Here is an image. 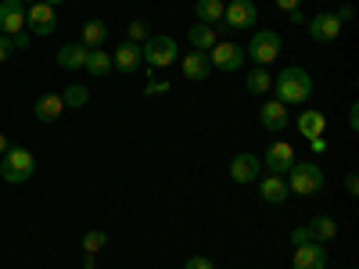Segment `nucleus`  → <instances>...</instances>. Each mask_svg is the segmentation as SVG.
<instances>
[{
  "mask_svg": "<svg viewBox=\"0 0 359 269\" xmlns=\"http://www.w3.org/2000/svg\"><path fill=\"white\" fill-rule=\"evenodd\" d=\"M269 90H277V101L287 104V108L309 104V97H313V76L306 69H298V65H287V69H280V76L273 79Z\"/></svg>",
  "mask_w": 359,
  "mask_h": 269,
  "instance_id": "1",
  "label": "nucleus"
},
{
  "mask_svg": "<svg viewBox=\"0 0 359 269\" xmlns=\"http://www.w3.org/2000/svg\"><path fill=\"white\" fill-rule=\"evenodd\" d=\"M284 184H287V191L298 194V198H313V194L323 191V169H320L316 162H309V158H294V165H291L287 176H284Z\"/></svg>",
  "mask_w": 359,
  "mask_h": 269,
  "instance_id": "2",
  "label": "nucleus"
},
{
  "mask_svg": "<svg viewBox=\"0 0 359 269\" xmlns=\"http://www.w3.org/2000/svg\"><path fill=\"white\" fill-rule=\"evenodd\" d=\"M33 172H36V155L29 147H8L0 155V179L4 184H25V179H33Z\"/></svg>",
  "mask_w": 359,
  "mask_h": 269,
  "instance_id": "3",
  "label": "nucleus"
},
{
  "mask_svg": "<svg viewBox=\"0 0 359 269\" xmlns=\"http://www.w3.org/2000/svg\"><path fill=\"white\" fill-rule=\"evenodd\" d=\"M140 50H144V65H151V69H165L180 57V47L172 36H147Z\"/></svg>",
  "mask_w": 359,
  "mask_h": 269,
  "instance_id": "4",
  "label": "nucleus"
},
{
  "mask_svg": "<svg viewBox=\"0 0 359 269\" xmlns=\"http://www.w3.org/2000/svg\"><path fill=\"white\" fill-rule=\"evenodd\" d=\"M245 54H252V62L266 69L269 62H277V54H280V33L259 29V33L252 36V47H245Z\"/></svg>",
  "mask_w": 359,
  "mask_h": 269,
  "instance_id": "5",
  "label": "nucleus"
},
{
  "mask_svg": "<svg viewBox=\"0 0 359 269\" xmlns=\"http://www.w3.org/2000/svg\"><path fill=\"white\" fill-rule=\"evenodd\" d=\"M25 29H29V36H50L54 29H57V15H54V8L43 4V0L29 4V8H25Z\"/></svg>",
  "mask_w": 359,
  "mask_h": 269,
  "instance_id": "6",
  "label": "nucleus"
},
{
  "mask_svg": "<svg viewBox=\"0 0 359 269\" xmlns=\"http://www.w3.org/2000/svg\"><path fill=\"white\" fill-rule=\"evenodd\" d=\"M294 147L287 140H277V144H269L266 147V155H262V172L269 176H287V169L294 165Z\"/></svg>",
  "mask_w": 359,
  "mask_h": 269,
  "instance_id": "7",
  "label": "nucleus"
},
{
  "mask_svg": "<svg viewBox=\"0 0 359 269\" xmlns=\"http://www.w3.org/2000/svg\"><path fill=\"white\" fill-rule=\"evenodd\" d=\"M245 47H237V43H230V40H219L212 50H208V62H212V69H219V72H237L245 65Z\"/></svg>",
  "mask_w": 359,
  "mask_h": 269,
  "instance_id": "8",
  "label": "nucleus"
},
{
  "mask_svg": "<svg viewBox=\"0 0 359 269\" xmlns=\"http://www.w3.org/2000/svg\"><path fill=\"white\" fill-rule=\"evenodd\" d=\"M259 176H262V158H259V155L241 151V155H233V158H230V179H233V184L252 187Z\"/></svg>",
  "mask_w": 359,
  "mask_h": 269,
  "instance_id": "9",
  "label": "nucleus"
},
{
  "mask_svg": "<svg viewBox=\"0 0 359 269\" xmlns=\"http://www.w3.org/2000/svg\"><path fill=\"white\" fill-rule=\"evenodd\" d=\"M255 18H259L255 0H230L223 8V29H252Z\"/></svg>",
  "mask_w": 359,
  "mask_h": 269,
  "instance_id": "10",
  "label": "nucleus"
},
{
  "mask_svg": "<svg viewBox=\"0 0 359 269\" xmlns=\"http://www.w3.org/2000/svg\"><path fill=\"white\" fill-rule=\"evenodd\" d=\"M25 33V4L22 0H0V36Z\"/></svg>",
  "mask_w": 359,
  "mask_h": 269,
  "instance_id": "11",
  "label": "nucleus"
},
{
  "mask_svg": "<svg viewBox=\"0 0 359 269\" xmlns=\"http://www.w3.org/2000/svg\"><path fill=\"white\" fill-rule=\"evenodd\" d=\"M306 25H309V36H313L316 43H331V40L341 36V18H338L334 11H320V15H313Z\"/></svg>",
  "mask_w": 359,
  "mask_h": 269,
  "instance_id": "12",
  "label": "nucleus"
},
{
  "mask_svg": "<svg viewBox=\"0 0 359 269\" xmlns=\"http://www.w3.org/2000/svg\"><path fill=\"white\" fill-rule=\"evenodd\" d=\"M259 123H262V130L266 133H284L287 126H291V115H287V104H280V101H266L262 108H259Z\"/></svg>",
  "mask_w": 359,
  "mask_h": 269,
  "instance_id": "13",
  "label": "nucleus"
},
{
  "mask_svg": "<svg viewBox=\"0 0 359 269\" xmlns=\"http://www.w3.org/2000/svg\"><path fill=\"white\" fill-rule=\"evenodd\" d=\"M111 65L123 72V76H133L140 65H144V50H140V43H118L115 50H111Z\"/></svg>",
  "mask_w": 359,
  "mask_h": 269,
  "instance_id": "14",
  "label": "nucleus"
},
{
  "mask_svg": "<svg viewBox=\"0 0 359 269\" xmlns=\"http://www.w3.org/2000/svg\"><path fill=\"white\" fill-rule=\"evenodd\" d=\"M294 269H327V248L316 244V241H306L294 248V258H291Z\"/></svg>",
  "mask_w": 359,
  "mask_h": 269,
  "instance_id": "15",
  "label": "nucleus"
},
{
  "mask_svg": "<svg viewBox=\"0 0 359 269\" xmlns=\"http://www.w3.org/2000/svg\"><path fill=\"white\" fill-rule=\"evenodd\" d=\"M255 184H259V198H262L266 205H284V201L291 198V191H287V184H284V176H269V172H262Z\"/></svg>",
  "mask_w": 359,
  "mask_h": 269,
  "instance_id": "16",
  "label": "nucleus"
},
{
  "mask_svg": "<svg viewBox=\"0 0 359 269\" xmlns=\"http://www.w3.org/2000/svg\"><path fill=\"white\" fill-rule=\"evenodd\" d=\"M33 115H36V123H43V126L57 123V118L65 115V101H62V94H40L36 104H33Z\"/></svg>",
  "mask_w": 359,
  "mask_h": 269,
  "instance_id": "17",
  "label": "nucleus"
},
{
  "mask_svg": "<svg viewBox=\"0 0 359 269\" xmlns=\"http://www.w3.org/2000/svg\"><path fill=\"white\" fill-rule=\"evenodd\" d=\"M187 40H191V50H212L216 43H219V29H212V25H205V22H191V29H187Z\"/></svg>",
  "mask_w": 359,
  "mask_h": 269,
  "instance_id": "18",
  "label": "nucleus"
},
{
  "mask_svg": "<svg viewBox=\"0 0 359 269\" xmlns=\"http://www.w3.org/2000/svg\"><path fill=\"white\" fill-rule=\"evenodd\" d=\"M294 126H298V133H302L306 140L323 137V130H327V115L316 111V108H302V115L294 118Z\"/></svg>",
  "mask_w": 359,
  "mask_h": 269,
  "instance_id": "19",
  "label": "nucleus"
},
{
  "mask_svg": "<svg viewBox=\"0 0 359 269\" xmlns=\"http://www.w3.org/2000/svg\"><path fill=\"white\" fill-rule=\"evenodd\" d=\"M180 65H184V76L194 79V83H198V79H208V72H212V62H208L205 50H187Z\"/></svg>",
  "mask_w": 359,
  "mask_h": 269,
  "instance_id": "20",
  "label": "nucleus"
},
{
  "mask_svg": "<svg viewBox=\"0 0 359 269\" xmlns=\"http://www.w3.org/2000/svg\"><path fill=\"white\" fill-rule=\"evenodd\" d=\"M79 43H83L86 50H97V47H104V43H108V22H101V18H90V22L83 25V33H79Z\"/></svg>",
  "mask_w": 359,
  "mask_h": 269,
  "instance_id": "21",
  "label": "nucleus"
},
{
  "mask_svg": "<svg viewBox=\"0 0 359 269\" xmlns=\"http://www.w3.org/2000/svg\"><path fill=\"white\" fill-rule=\"evenodd\" d=\"M306 233H309V241L327 244V241H334V237H338V223L331 216H316V219L306 223Z\"/></svg>",
  "mask_w": 359,
  "mask_h": 269,
  "instance_id": "22",
  "label": "nucleus"
},
{
  "mask_svg": "<svg viewBox=\"0 0 359 269\" xmlns=\"http://www.w3.org/2000/svg\"><path fill=\"white\" fill-rule=\"evenodd\" d=\"M86 47L83 43H65L62 50H57V69H65V72H79L86 65Z\"/></svg>",
  "mask_w": 359,
  "mask_h": 269,
  "instance_id": "23",
  "label": "nucleus"
},
{
  "mask_svg": "<svg viewBox=\"0 0 359 269\" xmlns=\"http://www.w3.org/2000/svg\"><path fill=\"white\" fill-rule=\"evenodd\" d=\"M83 69L94 76V79H104L115 65H111V54H108L104 47H97V50H90V54H86V65H83Z\"/></svg>",
  "mask_w": 359,
  "mask_h": 269,
  "instance_id": "24",
  "label": "nucleus"
},
{
  "mask_svg": "<svg viewBox=\"0 0 359 269\" xmlns=\"http://www.w3.org/2000/svg\"><path fill=\"white\" fill-rule=\"evenodd\" d=\"M194 15H198V22L219 29V25H223V0H198V4H194Z\"/></svg>",
  "mask_w": 359,
  "mask_h": 269,
  "instance_id": "25",
  "label": "nucleus"
},
{
  "mask_svg": "<svg viewBox=\"0 0 359 269\" xmlns=\"http://www.w3.org/2000/svg\"><path fill=\"white\" fill-rule=\"evenodd\" d=\"M269 86H273V76H269V72H266L262 65H255V69L248 72V79H245V90H248L252 97H262Z\"/></svg>",
  "mask_w": 359,
  "mask_h": 269,
  "instance_id": "26",
  "label": "nucleus"
},
{
  "mask_svg": "<svg viewBox=\"0 0 359 269\" xmlns=\"http://www.w3.org/2000/svg\"><path fill=\"white\" fill-rule=\"evenodd\" d=\"M62 101H65V108H83V104L90 101V90H86L83 83H72V86H65Z\"/></svg>",
  "mask_w": 359,
  "mask_h": 269,
  "instance_id": "27",
  "label": "nucleus"
},
{
  "mask_svg": "<svg viewBox=\"0 0 359 269\" xmlns=\"http://www.w3.org/2000/svg\"><path fill=\"white\" fill-rule=\"evenodd\" d=\"M104 244H108V233H104V230H86V233H83V251H86V255H97Z\"/></svg>",
  "mask_w": 359,
  "mask_h": 269,
  "instance_id": "28",
  "label": "nucleus"
},
{
  "mask_svg": "<svg viewBox=\"0 0 359 269\" xmlns=\"http://www.w3.org/2000/svg\"><path fill=\"white\" fill-rule=\"evenodd\" d=\"M147 36H155L151 25H147L144 18H133V22H130V43H144Z\"/></svg>",
  "mask_w": 359,
  "mask_h": 269,
  "instance_id": "29",
  "label": "nucleus"
},
{
  "mask_svg": "<svg viewBox=\"0 0 359 269\" xmlns=\"http://www.w3.org/2000/svg\"><path fill=\"white\" fill-rule=\"evenodd\" d=\"M184 269H216V262L208 258V255H191V258L184 262Z\"/></svg>",
  "mask_w": 359,
  "mask_h": 269,
  "instance_id": "30",
  "label": "nucleus"
},
{
  "mask_svg": "<svg viewBox=\"0 0 359 269\" xmlns=\"http://www.w3.org/2000/svg\"><path fill=\"white\" fill-rule=\"evenodd\" d=\"M345 194H348V198H355V194H359V172H355V169H348V172H345Z\"/></svg>",
  "mask_w": 359,
  "mask_h": 269,
  "instance_id": "31",
  "label": "nucleus"
},
{
  "mask_svg": "<svg viewBox=\"0 0 359 269\" xmlns=\"http://www.w3.org/2000/svg\"><path fill=\"white\" fill-rule=\"evenodd\" d=\"M144 94H147V97H155V94H169V83L155 79V83H147V86H144Z\"/></svg>",
  "mask_w": 359,
  "mask_h": 269,
  "instance_id": "32",
  "label": "nucleus"
},
{
  "mask_svg": "<svg viewBox=\"0 0 359 269\" xmlns=\"http://www.w3.org/2000/svg\"><path fill=\"white\" fill-rule=\"evenodd\" d=\"M29 43H33V36H29V33H18V36H11V47H15V50H29Z\"/></svg>",
  "mask_w": 359,
  "mask_h": 269,
  "instance_id": "33",
  "label": "nucleus"
},
{
  "mask_svg": "<svg viewBox=\"0 0 359 269\" xmlns=\"http://www.w3.org/2000/svg\"><path fill=\"white\" fill-rule=\"evenodd\" d=\"M306 241H309V233H306V226H294V230H291V244L298 248V244H306Z\"/></svg>",
  "mask_w": 359,
  "mask_h": 269,
  "instance_id": "34",
  "label": "nucleus"
},
{
  "mask_svg": "<svg viewBox=\"0 0 359 269\" xmlns=\"http://www.w3.org/2000/svg\"><path fill=\"white\" fill-rule=\"evenodd\" d=\"M11 54H15V47H11V36H0V62H8Z\"/></svg>",
  "mask_w": 359,
  "mask_h": 269,
  "instance_id": "35",
  "label": "nucleus"
},
{
  "mask_svg": "<svg viewBox=\"0 0 359 269\" xmlns=\"http://www.w3.org/2000/svg\"><path fill=\"white\" fill-rule=\"evenodd\" d=\"M298 8H302V0H277V11H284V15H291Z\"/></svg>",
  "mask_w": 359,
  "mask_h": 269,
  "instance_id": "36",
  "label": "nucleus"
},
{
  "mask_svg": "<svg viewBox=\"0 0 359 269\" xmlns=\"http://www.w3.org/2000/svg\"><path fill=\"white\" fill-rule=\"evenodd\" d=\"M348 126H352V133L359 130V104H352V108H348Z\"/></svg>",
  "mask_w": 359,
  "mask_h": 269,
  "instance_id": "37",
  "label": "nucleus"
},
{
  "mask_svg": "<svg viewBox=\"0 0 359 269\" xmlns=\"http://www.w3.org/2000/svg\"><path fill=\"white\" fill-rule=\"evenodd\" d=\"M309 144H313V151H316V155H323V151H327V140H323V137H313Z\"/></svg>",
  "mask_w": 359,
  "mask_h": 269,
  "instance_id": "38",
  "label": "nucleus"
},
{
  "mask_svg": "<svg viewBox=\"0 0 359 269\" xmlns=\"http://www.w3.org/2000/svg\"><path fill=\"white\" fill-rule=\"evenodd\" d=\"M306 22H309V18L302 15V8H298V11H291V25H306Z\"/></svg>",
  "mask_w": 359,
  "mask_h": 269,
  "instance_id": "39",
  "label": "nucleus"
},
{
  "mask_svg": "<svg viewBox=\"0 0 359 269\" xmlns=\"http://www.w3.org/2000/svg\"><path fill=\"white\" fill-rule=\"evenodd\" d=\"M8 147H11V144H8V137H4V133H0V155H4V151H8Z\"/></svg>",
  "mask_w": 359,
  "mask_h": 269,
  "instance_id": "40",
  "label": "nucleus"
},
{
  "mask_svg": "<svg viewBox=\"0 0 359 269\" xmlns=\"http://www.w3.org/2000/svg\"><path fill=\"white\" fill-rule=\"evenodd\" d=\"M43 4H50V8H57V4H65V0H43Z\"/></svg>",
  "mask_w": 359,
  "mask_h": 269,
  "instance_id": "41",
  "label": "nucleus"
},
{
  "mask_svg": "<svg viewBox=\"0 0 359 269\" xmlns=\"http://www.w3.org/2000/svg\"><path fill=\"white\" fill-rule=\"evenodd\" d=\"M22 4H25V8H29V4H36V0H22Z\"/></svg>",
  "mask_w": 359,
  "mask_h": 269,
  "instance_id": "42",
  "label": "nucleus"
}]
</instances>
